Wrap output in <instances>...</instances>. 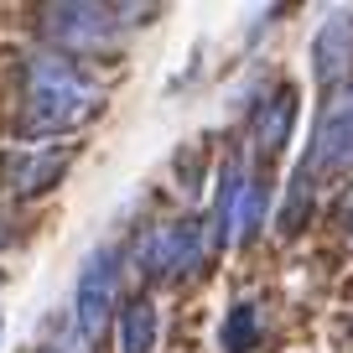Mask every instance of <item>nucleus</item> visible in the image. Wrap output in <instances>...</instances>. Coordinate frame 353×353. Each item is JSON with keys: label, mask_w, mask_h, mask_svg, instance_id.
I'll list each match as a JSON object with an SVG mask.
<instances>
[{"label": "nucleus", "mask_w": 353, "mask_h": 353, "mask_svg": "<svg viewBox=\"0 0 353 353\" xmlns=\"http://www.w3.org/2000/svg\"><path fill=\"white\" fill-rule=\"evenodd\" d=\"M307 213H312V172L301 166V172L291 176V192H286V203H281V213H276V229L281 234H301Z\"/></svg>", "instance_id": "12"}, {"label": "nucleus", "mask_w": 353, "mask_h": 353, "mask_svg": "<svg viewBox=\"0 0 353 353\" xmlns=\"http://www.w3.org/2000/svg\"><path fill=\"white\" fill-rule=\"evenodd\" d=\"M114 286H120V250L114 244H99V250L83 260L78 270V291H73V322L83 343H99L104 322L114 312Z\"/></svg>", "instance_id": "4"}, {"label": "nucleus", "mask_w": 353, "mask_h": 353, "mask_svg": "<svg viewBox=\"0 0 353 353\" xmlns=\"http://www.w3.org/2000/svg\"><path fill=\"white\" fill-rule=\"evenodd\" d=\"M244 188H250V172H244L239 156H229L219 172V203H213V244H234L239 239V208H244Z\"/></svg>", "instance_id": "8"}, {"label": "nucleus", "mask_w": 353, "mask_h": 353, "mask_svg": "<svg viewBox=\"0 0 353 353\" xmlns=\"http://www.w3.org/2000/svg\"><path fill=\"white\" fill-rule=\"evenodd\" d=\"M63 161L68 156L57 151H42V156H16V176H11V192H42L63 176Z\"/></svg>", "instance_id": "10"}, {"label": "nucleus", "mask_w": 353, "mask_h": 353, "mask_svg": "<svg viewBox=\"0 0 353 353\" xmlns=\"http://www.w3.org/2000/svg\"><path fill=\"white\" fill-rule=\"evenodd\" d=\"M254 343H260V312L250 307V301H239V307L223 317V332H219V348L223 353H250Z\"/></svg>", "instance_id": "11"}, {"label": "nucleus", "mask_w": 353, "mask_h": 353, "mask_svg": "<svg viewBox=\"0 0 353 353\" xmlns=\"http://www.w3.org/2000/svg\"><path fill=\"white\" fill-rule=\"evenodd\" d=\"M291 125H296V83H276L270 99L260 104V114H254V151L265 161L281 156L286 141H291Z\"/></svg>", "instance_id": "7"}, {"label": "nucleus", "mask_w": 353, "mask_h": 353, "mask_svg": "<svg viewBox=\"0 0 353 353\" xmlns=\"http://www.w3.org/2000/svg\"><path fill=\"white\" fill-rule=\"evenodd\" d=\"M312 78L327 94L353 83V11H332L312 37Z\"/></svg>", "instance_id": "6"}, {"label": "nucleus", "mask_w": 353, "mask_h": 353, "mask_svg": "<svg viewBox=\"0 0 353 353\" xmlns=\"http://www.w3.org/2000/svg\"><path fill=\"white\" fill-rule=\"evenodd\" d=\"M94 110H99V88L73 57H63V52L32 57V68H26V110H21V125H16L26 141L68 135Z\"/></svg>", "instance_id": "1"}, {"label": "nucleus", "mask_w": 353, "mask_h": 353, "mask_svg": "<svg viewBox=\"0 0 353 353\" xmlns=\"http://www.w3.org/2000/svg\"><path fill=\"white\" fill-rule=\"evenodd\" d=\"M307 166L312 176L322 172H353V83L338 88L327 104H322V120H317V135H312V151H307Z\"/></svg>", "instance_id": "5"}, {"label": "nucleus", "mask_w": 353, "mask_h": 353, "mask_svg": "<svg viewBox=\"0 0 353 353\" xmlns=\"http://www.w3.org/2000/svg\"><path fill=\"white\" fill-rule=\"evenodd\" d=\"M213 250V234L203 229L198 219H182V223H161V229L145 234V244L135 250V265H141L151 281L166 276H192Z\"/></svg>", "instance_id": "3"}, {"label": "nucleus", "mask_w": 353, "mask_h": 353, "mask_svg": "<svg viewBox=\"0 0 353 353\" xmlns=\"http://www.w3.org/2000/svg\"><path fill=\"white\" fill-rule=\"evenodd\" d=\"M120 16H130V6H47L42 11V32H47V42H52L63 57H73V52H110V47L120 42V32H125Z\"/></svg>", "instance_id": "2"}, {"label": "nucleus", "mask_w": 353, "mask_h": 353, "mask_svg": "<svg viewBox=\"0 0 353 353\" xmlns=\"http://www.w3.org/2000/svg\"><path fill=\"white\" fill-rule=\"evenodd\" d=\"M156 332L161 322H156L151 296H130L120 312V353H156Z\"/></svg>", "instance_id": "9"}, {"label": "nucleus", "mask_w": 353, "mask_h": 353, "mask_svg": "<svg viewBox=\"0 0 353 353\" xmlns=\"http://www.w3.org/2000/svg\"><path fill=\"white\" fill-rule=\"evenodd\" d=\"M343 229H348V239H353V198H348V208H343Z\"/></svg>", "instance_id": "13"}]
</instances>
